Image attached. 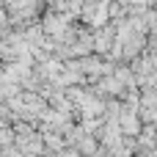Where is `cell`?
I'll return each mask as SVG.
<instances>
[{
  "label": "cell",
  "mask_w": 157,
  "mask_h": 157,
  "mask_svg": "<svg viewBox=\"0 0 157 157\" xmlns=\"http://www.w3.org/2000/svg\"><path fill=\"white\" fill-rule=\"evenodd\" d=\"M119 130H121V135H141V116L135 110L124 108L119 116Z\"/></svg>",
  "instance_id": "6da1fadb"
}]
</instances>
